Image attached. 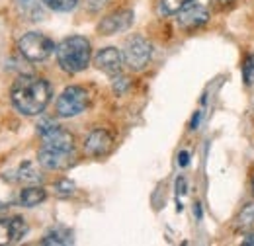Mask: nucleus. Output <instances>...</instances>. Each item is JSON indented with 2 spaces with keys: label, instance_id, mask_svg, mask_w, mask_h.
Wrapping results in <instances>:
<instances>
[{
  "label": "nucleus",
  "instance_id": "2eb2a0df",
  "mask_svg": "<svg viewBox=\"0 0 254 246\" xmlns=\"http://www.w3.org/2000/svg\"><path fill=\"white\" fill-rule=\"evenodd\" d=\"M41 245H72V235L63 227H55L41 239Z\"/></svg>",
  "mask_w": 254,
  "mask_h": 246
},
{
  "label": "nucleus",
  "instance_id": "423d86ee",
  "mask_svg": "<svg viewBox=\"0 0 254 246\" xmlns=\"http://www.w3.org/2000/svg\"><path fill=\"white\" fill-rule=\"evenodd\" d=\"M88 92L80 86H68L57 98V116L59 118H74L88 108Z\"/></svg>",
  "mask_w": 254,
  "mask_h": 246
},
{
  "label": "nucleus",
  "instance_id": "9d476101",
  "mask_svg": "<svg viewBox=\"0 0 254 246\" xmlns=\"http://www.w3.org/2000/svg\"><path fill=\"white\" fill-rule=\"evenodd\" d=\"M133 24V12L131 10H118L112 12L110 16H106L100 24H98V33L100 35H116L131 28Z\"/></svg>",
  "mask_w": 254,
  "mask_h": 246
},
{
  "label": "nucleus",
  "instance_id": "dca6fc26",
  "mask_svg": "<svg viewBox=\"0 0 254 246\" xmlns=\"http://www.w3.org/2000/svg\"><path fill=\"white\" fill-rule=\"evenodd\" d=\"M191 0H159V10L160 16H172V14H178L186 4H190Z\"/></svg>",
  "mask_w": 254,
  "mask_h": 246
},
{
  "label": "nucleus",
  "instance_id": "6ab92c4d",
  "mask_svg": "<svg viewBox=\"0 0 254 246\" xmlns=\"http://www.w3.org/2000/svg\"><path fill=\"white\" fill-rule=\"evenodd\" d=\"M243 78L247 86H254V55H249L243 62Z\"/></svg>",
  "mask_w": 254,
  "mask_h": 246
},
{
  "label": "nucleus",
  "instance_id": "20e7f679",
  "mask_svg": "<svg viewBox=\"0 0 254 246\" xmlns=\"http://www.w3.org/2000/svg\"><path fill=\"white\" fill-rule=\"evenodd\" d=\"M55 49L57 47H55L53 39H49L47 35H43L39 31H28L18 41V51L22 53V57H26L32 62H41L49 59Z\"/></svg>",
  "mask_w": 254,
  "mask_h": 246
},
{
  "label": "nucleus",
  "instance_id": "ddd939ff",
  "mask_svg": "<svg viewBox=\"0 0 254 246\" xmlns=\"http://www.w3.org/2000/svg\"><path fill=\"white\" fill-rule=\"evenodd\" d=\"M14 182H22V184H30V185H35L41 182V172L37 170V166L30 162V160H26V162H22L20 166H18V170L14 172V178H12Z\"/></svg>",
  "mask_w": 254,
  "mask_h": 246
},
{
  "label": "nucleus",
  "instance_id": "9b49d317",
  "mask_svg": "<svg viewBox=\"0 0 254 246\" xmlns=\"http://www.w3.org/2000/svg\"><path fill=\"white\" fill-rule=\"evenodd\" d=\"M112 147H114V139L106 129H94L84 139V153L94 158L108 154L112 151Z\"/></svg>",
  "mask_w": 254,
  "mask_h": 246
},
{
  "label": "nucleus",
  "instance_id": "f257e3e1",
  "mask_svg": "<svg viewBox=\"0 0 254 246\" xmlns=\"http://www.w3.org/2000/svg\"><path fill=\"white\" fill-rule=\"evenodd\" d=\"M10 100L20 114L39 116L51 100V86L45 78L24 74V76H18L16 82L12 84Z\"/></svg>",
  "mask_w": 254,
  "mask_h": 246
},
{
  "label": "nucleus",
  "instance_id": "4be33fe9",
  "mask_svg": "<svg viewBox=\"0 0 254 246\" xmlns=\"http://www.w3.org/2000/svg\"><path fill=\"white\" fill-rule=\"evenodd\" d=\"M106 2H108V0H88V10L96 12V10L104 8V6H106Z\"/></svg>",
  "mask_w": 254,
  "mask_h": 246
},
{
  "label": "nucleus",
  "instance_id": "f8f14e48",
  "mask_svg": "<svg viewBox=\"0 0 254 246\" xmlns=\"http://www.w3.org/2000/svg\"><path fill=\"white\" fill-rule=\"evenodd\" d=\"M14 4L20 18H24L26 22H41L45 18V10L39 0H14Z\"/></svg>",
  "mask_w": 254,
  "mask_h": 246
},
{
  "label": "nucleus",
  "instance_id": "aec40b11",
  "mask_svg": "<svg viewBox=\"0 0 254 246\" xmlns=\"http://www.w3.org/2000/svg\"><path fill=\"white\" fill-rule=\"evenodd\" d=\"M72 191H74V184H72V182H68V180H61V182H57V184H55V193H57V195H61V197L72 195Z\"/></svg>",
  "mask_w": 254,
  "mask_h": 246
},
{
  "label": "nucleus",
  "instance_id": "393cba45",
  "mask_svg": "<svg viewBox=\"0 0 254 246\" xmlns=\"http://www.w3.org/2000/svg\"><path fill=\"white\" fill-rule=\"evenodd\" d=\"M2 211H6V203H2V201H0V213H2Z\"/></svg>",
  "mask_w": 254,
  "mask_h": 246
},
{
  "label": "nucleus",
  "instance_id": "7ed1b4c3",
  "mask_svg": "<svg viewBox=\"0 0 254 246\" xmlns=\"http://www.w3.org/2000/svg\"><path fill=\"white\" fill-rule=\"evenodd\" d=\"M55 53H57L59 66L63 68L64 72L76 74V72H82L90 64L92 45L82 35H68L57 45Z\"/></svg>",
  "mask_w": 254,
  "mask_h": 246
},
{
  "label": "nucleus",
  "instance_id": "f3484780",
  "mask_svg": "<svg viewBox=\"0 0 254 246\" xmlns=\"http://www.w3.org/2000/svg\"><path fill=\"white\" fill-rule=\"evenodd\" d=\"M43 4L53 12H70L76 8L78 0H43Z\"/></svg>",
  "mask_w": 254,
  "mask_h": 246
},
{
  "label": "nucleus",
  "instance_id": "b1692460",
  "mask_svg": "<svg viewBox=\"0 0 254 246\" xmlns=\"http://www.w3.org/2000/svg\"><path fill=\"white\" fill-rule=\"evenodd\" d=\"M243 245H253L254 246V233H251V235H247V237H245Z\"/></svg>",
  "mask_w": 254,
  "mask_h": 246
},
{
  "label": "nucleus",
  "instance_id": "0eeeda50",
  "mask_svg": "<svg viewBox=\"0 0 254 246\" xmlns=\"http://www.w3.org/2000/svg\"><path fill=\"white\" fill-rule=\"evenodd\" d=\"M124 53L116 47H104L96 53L94 64L98 70H102L108 76H116L122 74V66H124Z\"/></svg>",
  "mask_w": 254,
  "mask_h": 246
},
{
  "label": "nucleus",
  "instance_id": "1a4fd4ad",
  "mask_svg": "<svg viewBox=\"0 0 254 246\" xmlns=\"http://www.w3.org/2000/svg\"><path fill=\"white\" fill-rule=\"evenodd\" d=\"M28 235V223L22 217L0 219V245H16Z\"/></svg>",
  "mask_w": 254,
  "mask_h": 246
},
{
  "label": "nucleus",
  "instance_id": "a211bd4d",
  "mask_svg": "<svg viewBox=\"0 0 254 246\" xmlns=\"http://www.w3.org/2000/svg\"><path fill=\"white\" fill-rule=\"evenodd\" d=\"M237 223H239V229H251L254 225V203L251 205H247L243 211H241V215L237 219Z\"/></svg>",
  "mask_w": 254,
  "mask_h": 246
},
{
  "label": "nucleus",
  "instance_id": "a878e982",
  "mask_svg": "<svg viewBox=\"0 0 254 246\" xmlns=\"http://www.w3.org/2000/svg\"><path fill=\"white\" fill-rule=\"evenodd\" d=\"M253 193H254V174H253Z\"/></svg>",
  "mask_w": 254,
  "mask_h": 246
},
{
  "label": "nucleus",
  "instance_id": "f03ea898",
  "mask_svg": "<svg viewBox=\"0 0 254 246\" xmlns=\"http://www.w3.org/2000/svg\"><path fill=\"white\" fill-rule=\"evenodd\" d=\"M74 156V139L70 133L57 127L55 131L43 135V145L37 153V162L45 170H63Z\"/></svg>",
  "mask_w": 254,
  "mask_h": 246
},
{
  "label": "nucleus",
  "instance_id": "4468645a",
  "mask_svg": "<svg viewBox=\"0 0 254 246\" xmlns=\"http://www.w3.org/2000/svg\"><path fill=\"white\" fill-rule=\"evenodd\" d=\"M45 197H47V191L43 189V187H39V185H28V187H24L22 191H20V197H18V201H20V205L22 207H35V205H39V203H43L45 201Z\"/></svg>",
  "mask_w": 254,
  "mask_h": 246
},
{
  "label": "nucleus",
  "instance_id": "6e6552de",
  "mask_svg": "<svg viewBox=\"0 0 254 246\" xmlns=\"http://www.w3.org/2000/svg\"><path fill=\"white\" fill-rule=\"evenodd\" d=\"M209 22V12L203 4H186L180 12H178V26L182 30H197L201 26H205Z\"/></svg>",
  "mask_w": 254,
  "mask_h": 246
},
{
  "label": "nucleus",
  "instance_id": "412c9836",
  "mask_svg": "<svg viewBox=\"0 0 254 246\" xmlns=\"http://www.w3.org/2000/svg\"><path fill=\"white\" fill-rule=\"evenodd\" d=\"M127 86H129V80H127L126 76L116 74V78H114V90H116L118 94H124Z\"/></svg>",
  "mask_w": 254,
  "mask_h": 246
},
{
  "label": "nucleus",
  "instance_id": "39448f33",
  "mask_svg": "<svg viewBox=\"0 0 254 246\" xmlns=\"http://www.w3.org/2000/svg\"><path fill=\"white\" fill-rule=\"evenodd\" d=\"M153 57V45L143 35H133L126 41L124 61L131 70H143Z\"/></svg>",
  "mask_w": 254,
  "mask_h": 246
},
{
  "label": "nucleus",
  "instance_id": "5701e85b",
  "mask_svg": "<svg viewBox=\"0 0 254 246\" xmlns=\"http://www.w3.org/2000/svg\"><path fill=\"white\" fill-rule=\"evenodd\" d=\"M188 158H190V154L186 153V151H182V153L178 154V162H180V166H186V164H188Z\"/></svg>",
  "mask_w": 254,
  "mask_h": 246
}]
</instances>
